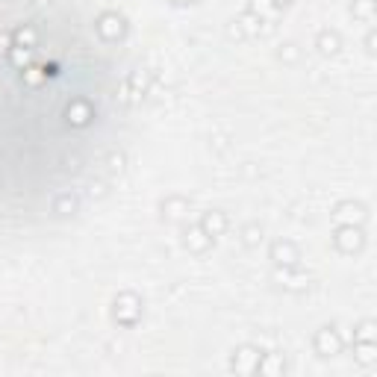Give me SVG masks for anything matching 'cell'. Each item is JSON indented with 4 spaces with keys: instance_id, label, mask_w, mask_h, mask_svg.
<instances>
[{
    "instance_id": "obj_13",
    "label": "cell",
    "mask_w": 377,
    "mask_h": 377,
    "mask_svg": "<svg viewBox=\"0 0 377 377\" xmlns=\"http://www.w3.org/2000/svg\"><path fill=\"white\" fill-rule=\"evenodd\" d=\"M36 44H39V33H36V27L21 24L18 29H15V48H36Z\"/></svg>"
},
{
    "instance_id": "obj_2",
    "label": "cell",
    "mask_w": 377,
    "mask_h": 377,
    "mask_svg": "<svg viewBox=\"0 0 377 377\" xmlns=\"http://www.w3.org/2000/svg\"><path fill=\"white\" fill-rule=\"evenodd\" d=\"M333 248L339 253H359L366 248V230L363 224H339L336 233H333Z\"/></svg>"
},
{
    "instance_id": "obj_4",
    "label": "cell",
    "mask_w": 377,
    "mask_h": 377,
    "mask_svg": "<svg viewBox=\"0 0 377 377\" xmlns=\"http://www.w3.org/2000/svg\"><path fill=\"white\" fill-rule=\"evenodd\" d=\"M312 351L319 354V357H324V359L339 357V354L345 351V339H342V333H339L333 324H324V327L315 330V336H312Z\"/></svg>"
},
{
    "instance_id": "obj_16",
    "label": "cell",
    "mask_w": 377,
    "mask_h": 377,
    "mask_svg": "<svg viewBox=\"0 0 377 377\" xmlns=\"http://www.w3.org/2000/svg\"><path fill=\"white\" fill-rule=\"evenodd\" d=\"M351 12H354V18L371 24V21H374V0H354Z\"/></svg>"
},
{
    "instance_id": "obj_9",
    "label": "cell",
    "mask_w": 377,
    "mask_h": 377,
    "mask_svg": "<svg viewBox=\"0 0 377 377\" xmlns=\"http://www.w3.org/2000/svg\"><path fill=\"white\" fill-rule=\"evenodd\" d=\"M198 224H201V230H204L206 236L218 239V236H224V230L230 227V218H227V213H221V209H209V213L201 216Z\"/></svg>"
},
{
    "instance_id": "obj_20",
    "label": "cell",
    "mask_w": 377,
    "mask_h": 377,
    "mask_svg": "<svg viewBox=\"0 0 377 377\" xmlns=\"http://www.w3.org/2000/svg\"><path fill=\"white\" fill-rule=\"evenodd\" d=\"M268 4H271V6H277V9H286V6H292L295 0H268Z\"/></svg>"
},
{
    "instance_id": "obj_10",
    "label": "cell",
    "mask_w": 377,
    "mask_h": 377,
    "mask_svg": "<svg viewBox=\"0 0 377 377\" xmlns=\"http://www.w3.org/2000/svg\"><path fill=\"white\" fill-rule=\"evenodd\" d=\"M183 242H186V248H189L192 253H204V251L213 248L216 239H213V236H206V233L201 230V224H189L186 233H183Z\"/></svg>"
},
{
    "instance_id": "obj_14",
    "label": "cell",
    "mask_w": 377,
    "mask_h": 377,
    "mask_svg": "<svg viewBox=\"0 0 377 377\" xmlns=\"http://www.w3.org/2000/svg\"><path fill=\"white\" fill-rule=\"evenodd\" d=\"M77 198H74V194H59V198L53 201V213L59 216V218H65V216H74L77 213Z\"/></svg>"
},
{
    "instance_id": "obj_1",
    "label": "cell",
    "mask_w": 377,
    "mask_h": 377,
    "mask_svg": "<svg viewBox=\"0 0 377 377\" xmlns=\"http://www.w3.org/2000/svg\"><path fill=\"white\" fill-rule=\"evenodd\" d=\"M145 315V304L135 292H121L112 300V322L121 327H135Z\"/></svg>"
},
{
    "instance_id": "obj_12",
    "label": "cell",
    "mask_w": 377,
    "mask_h": 377,
    "mask_svg": "<svg viewBox=\"0 0 377 377\" xmlns=\"http://www.w3.org/2000/svg\"><path fill=\"white\" fill-rule=\"evenodd\" d=\"M354 359L359 366H374L377 363V342L354 339Z\"/></svg>"
},
{
    "instance_id": "obj_5",
    "label": "cell",
    "mask_w": 377,
    "mask_h": 377,
    "mask_svg": "<svg viewBox=\"0 0 377 377\" xmlns=\"http://www.w3.org/2000/svg\"><path fill=\"white\" fill-rule=\"evenodd\" d=\"M268 260L277 268H295V265H300V248L292 239H277V242H271V248H268Z\"/></svg>"
},
{
    "instance_id": "obj_6",
    "label": "cell",
    "mask_w": 377,
    "mask_h": 377,
    "mask_svg": "<svg viewBox=\"0 0 377 377\" xmlns=\"http://www.w3.org/2000/svg\"><path fill=\"white\" fill-rule=\"evenodd\" d=\"M260 359H263L260 348H253V345H239L230 357V369L239 374H256L260 371Z\"/></svg>"
},
{
    "instance_id": "obj_18",
    "label": "cell",
    "mask_w": 377,
    "mask_h": 377,
    "mask_svg": "<svg viewBox=\"0 0 377 377\" xmlns=\"http://www.w3.org/2000/svg\"><path fill=\"white\" fill-rule=\"evenodd\" d=\"M277 59H280V62H289V65H295L298 62V59H300V48H298V44H283V48L277 51Z\"/></svg>"
},
{
    "instance_id": "obj_8",
    "label": "cell",
    "mask_w": 377,
    "mask_h": 377,
    "mask_svg": "<svg viewBox=\"0 0 377 377\" xmlns=\"http://www.w3.org/2000/svg\"><path fill=\"white\" fill-rule=\"evenodd\" d=\"M159 209H162L165 221H186L192 204H189V198H183V194H168V198L159 204Z\"/></svg>"
},
{
    "instance_id": "obj_7",
    "label": "cell",
    "mask_w": 377,
    "mask_h": 377,
    "mask_svg": "<svg viewBox=\"0 0 377 377\" xmlns=\"http://www.w3.org/2000/svg\"><path fill=\"white\" fill-rule=\"evenodd\" d=\"M333 218L339 224H363L369 218V209H366V204H359V201H342L333 209Z\"/></svg>"
},
{
    "instance_id": "obj_21",
    "label": "cell",
    "mask_w": 377,
    "mask_h": 377,
    "mask_svg": "<svg viewBox=\"0 0 377 377\" xmlns=\"http://www.w3.org/2000/svg\"><path fill=\"white\" fill-rule=\"evenodd\" d=\"M366 51H369V53H374V33H369V36H366Z\"/></svg>"
},
{
    "instance_id": "obj_15",
    "label": "cell",
    "mask_w": 377,
    "mask_h": 377,
    "mask_svg": "<svg viewBox=\"0 0 377 377\" xmlns=\"http://www.w3.org/2000/svg\"><path fill=\"white\" fill-rule=\"evenodd\" d=\"M239 239H242L245 248H256L263 242V227L256 221H251V224H245V227H242V236H239Z\"/></svg>"
},
{
    "instance_id": "obj_3",
    "label": "cell",
    "mask_w": 377,
    "mask_h": 377,
    "mask_svg": "<svg viewBox=\"0 0 377 377\" xmlns=\"http://www.w3.org/2000/svg\"><path fill=\"white\" fill-rule=\"evenodd\" d=\"M95 29H98V36H100L103 41L115 44V41H124V39H127L130 24H127L124 15H118V12H100L98 21H95Z\"/></svg>"
},
{
    "instance_id": "obj_22",
    "label": "cell",
    "mask_w": 377,
    "mask_h": 377,
    "mask_svg": "<svg viewBox=\"0 0 377 377\" xmlns=\"http://www.w3.org/2000/svg\"><path fill=\"white\" fill-rule=\"evenodd\" d=\"M171 4H177V6H186V4H198V0H171Z\"/></svg>"
},
{
    "instance_id": "obj_17",
    "label": "cell",
    "mask_w": 377,
    "mask_h": 377,
    "mask_svg": "<svg viewBox=\"0 0 377 377\" xmlns=\"http://www.w3.org/2000/svg\"><path fill=\"white\" fill-rule=\"evenodd\" d=\"M260 371H263V374H280V371H286V363H283L280 357H275V354H263Z\"/></svg>"
},
{
    "instance_id": "obj_11",
    "label": "cell",
    "mask_w": 377,
    "mask_h": 377,
    "mask_svg": "<svg viewBox=\"0 0 377 377\" xmlns=\"http://www.w3.org/2000/svg\"><path fill=\"white\" fill-rule=\"evenodd\" d=\"M315 48H319L322 56H336L342 51V36L336 29H322V33L315 36Z\"/></svg>"
},
{
    "instance_id": "obj_19",
    "label": "cell",
    "mask_w": 377,
    "mask_h": 377,
    "mask_svg": "<svg viewBox=\"0 0 377 377\" xmlns=\"http://www.w3.org/2000/svg\"><path fill=\"white\" fill-rule=\"evenodd\" d=\"M377 324L369 319V322H359V327H357V333H354V339H369V342H377Z\"/></svg>"
}]
</instances>
